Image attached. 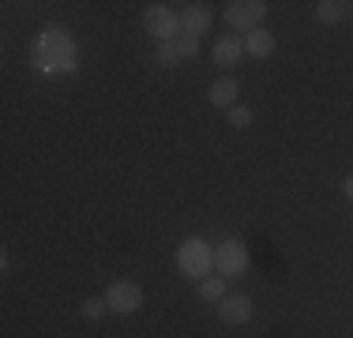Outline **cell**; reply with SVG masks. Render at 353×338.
<instances>
[{
    "instance_id": "1",
    "label": "cell",
    "mask_w": 353,
    "mask_h": 338,
    "mask_svg": "<svg viewBox=\"0 0 353 338\" xmlns=\"http://www.w3.org/2000/svg\"><path fill=\"white\" fill-rule=\"evenodd\" d=\"M79 64V46L64 27H46L30 46V68L46 75H68Z\"/></svg>"
},
{
    "instance_id": "2",
    "label": "cell",
    "mask_w": 353,
    "mask_h": 338,
    "mask_svg": "<svg viewBox=\"0 0 353 338\" xmlns=\"http://www.w3.org/2000/svg\"><path fill=\"white\" fill-rule=\"evenodd\" d=\"M176 270L188 278H196V282H203V278H211L214 270V244H207L203 237H188V241L176 244Z\"/></svg>"
},
{
    "instance_id": "3",
    "label": "cell",
    "mask_w": 353,
    "mask_h": 338,
    "mask_svg": "<svg viewBox=\"0 0 353 338\" xmlns=\"http://www.w3.org/2000/svg\"><path fill=\"white\" fill-rule=\"evenodd\" d=\"M267 0H233V4H225V23H230L233 30H241V34H252V30H259L267 23Z\"/></svg>"
},
{
    "instance_id": "4",
    "label": "cell",
    "mask_w": 353,
    "mask_h": 338,
    "mask_svg": "<svg viewBox=\"0 0 353 338\" xmlns=\"http://www.w3.org/2000/svg\"><path fill=\"white\" fill-rule=\"evenodd\" d=\"M214 270H218V278H237V275H245L248 270V248H245V241H237V237H225V241H218L214 244Z\"/></svg>"
},
{
    "instance_id": "5",
    "label": "cell",
    "mask_w": 353,
    "mask_h": 338,
    "mask_svg": "<svg viewBox=\"0 0 353 338\" xmlns=\"http://www.w3.org/2000/svg\"><path fill=\"white\" fill-rule=\"evenodd\" d=\"M143 30L162 46V41H176L181 38V15L173 12L170 4H150L143 12Z\"/></svg>"
},
{
    "instance_id": "6",
    "label": "cell",
    "mask_w": 353,
    "mask_h": 338,
    "mask_svg": "<svg viewBox=\"0 0 353 338\" xmlns=\"http://www.w3.org/2000/svg\"><path fill=\"white\" fill-rule=\"evenodd\" d=\"M105 304H109L113 316H132V312H139V304H143V286L128 282V278H117V282L105 290Z\"/></svg>"
},
{
    "instance_id": "7",
    "label": "cell",
    "mask_w": 353,
    "mask_h": 338,
    "mask_svg": "<svg viewBox=\"0 0 353 338\" xmlns=\"http://www.w3.org/2000/svg\"><path fill=\"white\" fill-rule=\"evenodd\" d=\"M218 319H222L225 327H245L252 319V301L245 293H225V297L218 301Z\"/></svg>"
},
{
    "instance_id": "8",
    "label": "cell",
    "mask_w": 353,
    "mask_h": 338,
    "mask_svg": "<svg viewBox=\"0 0 353 338\" xmlns=\"http://www.w3.org/2000/svg\"><path fill=\"white\" fill-rule=\"evenodd\" d=\"M176 15H181V34H188V38H203L211 30V19H214L207 4H184Z\"/></svg>"
},
{
    "instance_id": "9",
    "label": "cell",
    "mask_w": 353,
    "mask_h": 338,
    "mask_svg": "<svg viewBox=\"0 0 353 338\" xmlns=\"http://www.w3.org/2000/svg\"><path fill=\"white\" fill-rule=\"evenodd\" d=\"M207 98H211V106H218V109H225L230 113L233 106H241V83L233 79V75H218V79L207 87Z\"/></svg>"
},
{
    "instance_id": "10",
    "label": "cell",
    "mask_w": 353,
    "mask_h": 338,
    "mask_svg": "<svg viewBox=\"0 0 353 338\" xmlns=\"http://www.w3.org/2000/svg\"><path fill=\"white\" fill-rule=\"evenodd\" d=\"M211 57H214L218 68H237L241 57H245V41L233 38V34H230V38H218L214 49H211Z\"/></svg>"
},
{
    "instance_id": "11",
    "label": "cell",
    "mask_w": 353,
    "mask_h": 338,
    "mask_svg": "<svg viewBox=\"0 0 353 338\" xmlns=\"http://www.w3.org/2000/svg\"><path fill=\"white\" fill-rule=\"evenodd\" d=\"M245 53L248 57H256V61H263V57H271L274 53V34L267 30V27H259V30H252V34H245Z\"/></svg>"
},
{
    "instance_id": "12",
    "label": "cell",
    "mask_w": 353,
    "mask_h": 338,
    "mask_svg": "<svg viewBox=\"0 0 353 338\" xmlns=\"http://www.w3.org/2000/svg\"><path fill=\"white\" fill-rule=\"evenodd\" d=\"M196 293H199V301L218 304L225 293H230V282H225V278H203V282H196Z\"/></svg>"
},
{
    "instance_id": "13",
    "label": "cell",
    "mask_w": 353,
    "mask_h": 338,
    "mask_svg": "<svg viewBox=\"0 0 353 338\" xmlns=\"http://www.w3.org/2000/svg\"><path fill=\"white\" fill-rule=\"evenodd\" d=\"M316 19L327 23V27H331V23H342V19H346V4H342V0H319V4H316Z\"/></svg>"
},
{
    "instance_id": "14",
    "label": "cell",
    "mask_w": 353,
    "mask_h": 338,
    "mask_svg": "<svg viewBox=\"0 0 353 338\" xmlns=\"http://www.w3.org/2000/svg\"><path fill=\"white\" fill-rule=\"evenodd\" d=\"M79 312H83V319H102L109 312V304H105V297H87L79 304Z\"/></svg>"
},
{
    "instance_id": "15",
    "label": "cell",
    "mask_w": 353,
    "mask_h": 338,
    "mask_svg": "<svg viewBox=\"0 0 353 338\" xmlns=\"http://www.w3.org/2000/svg\"><path fill=\"white\" fill-rule=\"evenodd\" d=\"M225 121H230V128H248V124L256 121V113H252L248 106H233L230 113H225Z\"/></svg>"
},
{
    "instance_id": "16",
    "label": "cell",
    "mask_w": 353,
    "mask_h": 338,
    "mask_svg": "<svg viewBox=\"0 0 353 338\" xmlns=\"http://www.w3.org/2000/svg\"><path fill=\"white\" fill-rule=\"evenodd\" d=\"M173 49H176V57H181V61H192V57L199 53V38H188V34H181V38L173 41Z\"/></svg>"
},
{
    "instance_id": "17",
    "label": "cell",
    "mask_w": 353,
    "mask_h": 338,
    "mask_svg": "<svg viewBox=\"0 0 353 338\" xmlns=\"http://www.w3.org/2000/svg\"><path fill=\"white\" fill-rule=\"evenodd\" d=\"M154 61L162 64V68H176V61H181V57H176V49H173V41H162V46L154 49Z\"/></svg>"
},
{
    "instance_id": "18",
    "label": "cell",
    "mask_w": 353,
    "mask_h": 338,
    "mask_svg": "<svg viewBox=\"0 0 353 338\" xmlns=\"http://www.w3.org/2000/svg\"><path fill=\"white\" fill-rule=\"evenodd\" d=\"M342 192H346V199H353V173L346 177V181H342Z\"/></svg>"
}]
</instances>
